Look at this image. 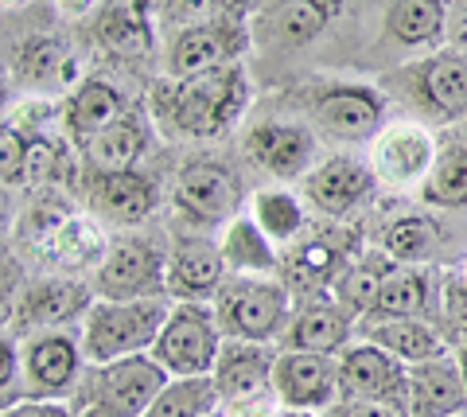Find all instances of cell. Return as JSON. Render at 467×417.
<instances>
[{"instance_id": "f6af8a7d", "label": "cell", "mask_w": 467, "mask_h": 417, "mask_svg": "<svg viewBox=\"0 0 467 417\" xmlns=\"http://www.w3.org/2000/svg\"><path fill=\"white\" fill-rule=\"evenodd\" d=\"M55 5L63 8V12H70V16H82V12H90L98 0H55Z\"/></svg>"}, {"instance_id": "603a6c76", "label": "cell", "mask_w": 467, "mask_h": 417, "mask_svg": "<svg viewBox=\"0 0 467 417\" xmlns=\"http://www.w3.org/2000/svg\"><path fill=\"white\" fill-rule=\"evenodd\" d=\"M109 250L106 235L94 219L86 214H58V219L47 226V238H43V254H51L58 266L82 269L90 262H101Z\"/></svg>"}, {"instance_id": "74e56055", "label": "cell", "mask_w": 467, "mask_h": 417, "mask_svg": "<svg viewBox=\"0 0 467 417\" xmlns=\"http://www.w3.org/2000/svg\"><path fill=\"white\" fill-rule=\"evenodd\" d=\"M63 152H58V145L39 133L36 141H27V161H24V183H32V188H43V183H55L58 176H63Z\"/></svg>"}, {"instance_id": "277c9868", "label": "cell", "mask_w": 467, "mask_h": 417, "mask_svg": "<svg viewBox=\"0 0 467 417\" xmlns=\"http://www.w3.org/2000/svg\"><path fill=\"white\" fill-rule=\"evenodd\" d=\"M211 308L226 339L273 343L285 336V328L292 320V293H288V285L273 277L234 273L230 281H223V289L214 293Z\"/></svg>"}, {"instance_id": "3957f363", "label": "cell", "mask_w": 467, "mask_h": 417, "mask_svg": "<svg viewBox=\"0 0 467 417\" xmlns=\"http://www.w3.org/2000/svg\"><path fill=\"white\" fill-rule=\"evenodd\" d=\"M168 382L171 379L156 367L152 355L86 363L75 394H70V410L78 417H140Z\"/></svg>"}, {"instance_id": "836d02e7", "label": "cell", "mask_w": 467, "mask_h": 417, "mask_svg": "<svg viewBox=\"0 0 467 417\" xmlns=\"http://www.w3.org/2000/svg\"><path fill=\"white\" fill-rule=\"evenodd\" d=\"M16 70L36 86H47V78L75 82V75H78L75 59L63 51V43L58 39H27L24 47L16 51Z\"/></svg>"}, {"instance_id": "9c48e42d", "label": "cell", "mask_w": 467, "mask_h": 417, "mask_svg": "<svg viewBox=\"0 0 467 417\" xmlns=\"http://www.w3.org/2000/svg\"><path fill=\"white\" fill-rule=\"evenodd\" d=\"M273 343H245V339H223V351L214 359L211 382L218 391L223 410H242L254 401L273 398Z\"/></svg>"}, {"instance_id": "c3c4849f", "label": "cell", "mask_w": 467, "mask_h": 417, "mask_svg": "<svg viewBox=\"0 0 467 417\" xmlns=\"http://www.w3.org/2000/svg\"><path fill=\"white\" fill-rule=\"evenodd\" d=\"M276 417H319V413H300V410H281Z\"/></svg>"}, {"instance_id": "d590c367", "label": "cell", "mask_w": 467, "mask_h": 417, "mask_svg": "<svg viewBox=\"0 0 467 417\" xmlns=\"http://www.w3.org/2000/svg\"><path fill=\"white\" fill-rule=\"evenodd\" d=\"M254 223L273 242H288L304 226V203L292 192H257L254 195Z\"/></svg>"}, {"instance_id": "f546056e", "label": "cell", "mask_w": 467, "mask_h": 417, "mask_svg": "<svg viewBox=\"0 0 467 417\" xmlns=\"http://www.w3.org/2000/svg\"><path fill=\"white\" fill-rule=\"evenodd\" d=\"M218 410H223V401H218V391L207 375V379H171L140 417H211Z\"/></svg>"}, {"instance_id": "e575fe53", "label": "cell", "mask_w": 467, "mask_h": 417, "mask_svg": "<svg viewBox=\"0 0 467 417\" xmlns=\"http://www.w3.org/2000/svg\"><path fill=\"white\" fill-rule=\"evenodd\" d=\"M436 250V226L425 214H401L386 226V257L398 266H417Z\"/></svg>"}, {"instance_id": "bcb514c9", "label": "cell", "mask_w": 467, "mask_h": 417, "mask_svg": "<svg viewBox=\"0 0 467 417\" xmlns=\"http://www.w3.org/2000/svg\"><path fill=\"white\" fill-rule=\"evenodd\" d=\"M456 363H460V375H463V386H467V339L456 343Z\"/></svg>"}, {"instance_id": "cb8c5ba5", "label": "cell", "mask_w": 467, "mask_h": 417, "mask_svg": "<svg viewBox=\"0 0 467 417\" xmlns=\"http://www.w3.org/2000/svg\"><path fill=\"white\" fill-rule=\"evenodd\" d=\"M218 246H223L226 269H234V273H245V277H265V273L276 269L273 238L254 219H238V214H234Z\"/></svg>"}, {"instance_id": "44dd1931", "label": "cell", "mask_w": 467, "mask_h": 417, "mask_svg": "<svg viewBox=\"0 0 467 417\" xmlns=\"http://www.w3.org/2000/svg\"><path fill=\"white\" fill-rule=\"evenodd\" d=\"M350 332H355V316L343 312L339 305H308L304 312H296L281 336V348L288 351H316V355H339Z\"/></svg>"}, {"instance_id": "7dc6e473", "label": "cell", "mask_w": 467, "mask_h": 417, "mask_svg": "<svg viewBox=\"0 0 467 417\" xmlns=\"http://www.w3.org/2000/svg\"><path fill=\"white\" fill-rule=\"evenodd\" d=\"M312 5H316L319 12H324V16H327V20L335 16V12H339V0H312Z\"/></svg>"}, {"instance_id": "83f0119b", "label": "cell", "mask_w": 467, "mask_h": 417, "mask_svg": "<svg viewBox=\"0 0 467 417\" xmlns=\"http://www.w3.org/2000/svg\"><path fill=\"white\" fill-rule=\"evenodd\" d=\"M386 266H389V257H362V262H350L339 277L331 281L335 305L343 312H350L355 320H367L378 305V289H382Z\"/></svg>"}, {"instance_id": "d4e9b609", "label": "cell", "mask_w": 467, "mask_h": 417, "mask_svg": "<svg viewBox=\"0 0 467 417\" xmlns=\"http://www.w3.org/2000/svg\"><path fill=\"white\" fill-rule=\"evenodd\" d=\"M420 98L441 118L467 113V63L460 55H436L420 67Z\"/></svg>"}, {"instance_id": "11a10c76", "label": "cell", "mask_w": 467, "mask_h": 417, "mask_svg": "<svg viewBox=\"0 0 467 417\" xmlns=\"http://www.w3.org/2000/svg\"><path fill=\"white\" fill-rule=\"evenodd\" d=\"M460 417H467V413H460Z\"/></svg>"}, {"instance_id": "d6986e66", "label": "cell", "mask_w": 467, "mask_h": 417, "mask_svg": "<svg viewBox=\"0 0 467 417\" xmlns=\"http://www.w3.org/2000/svg\"><path fill=\"white\" fill-rule=\"evenodd\" d=\"M94 305L90 289L82 281H43L32 293L20 300L16 308V332L32 336V332H47V328H67L70 320L86 316V308Z\"/></svg>"}, {"instance_id": "7bdbcfd3", "label": "cell", "mask_w": 467, "mask_h": 417, "mask_svg": "<svg viewBox=\"0 0 467 417\" xmlns=\"http://www.w3.org/2000/svg\"><path fill=\"white\" fill-rule=\"evenodd\" d=\"M0 417H78L70 401H43V398H20L0 410Z\"/></svg>"}, {"instance_id": "4fadbf2b", "label": "cell", "mask_w": 467, "mask_h": 417, "mask_svg": "<svg viewBox=\"0 0 467 417\" xmlns=\"http://www.w3.org/2000/svg\"><path fill=\"white\" fill-rule=\"evenodd\" d=\"M467 413V386L456 355H441L409 367L405 417H460Z\"/></svg>"}, {"instance_id": "f35d334b", "label": "cell", "mask_w": 467, "mask_h": 417, "mask_svg": "<svg viewBox=\"0 0 467 417\" xmlns=\"http://www.w3.org/2000/svg\"><path fill=\"white\" fill-rule=\"evenodd\" d=\"M98 36L117 55H144L149 51V32H144V24L137 16H129V12H113V16H106Z\"/></svg>"}, {"instance_id": "4dcf8cb0", "label": "cell", "mask_w": 467, "mask_h": 417, "mask_svg": "<svg viewBox=\"0 0 467 417\" xmlns=\"http://www.w3.org/2000/svg\"><path fill=\"white\" fill-rule=\"evenodd\" d=\"M144 149V133L137 121L121 118L117 125L101 129L98 137L86 141V161L94 172H129L137 164V156Z\"/></svg>"}, {"instance_id": "8992f818", "label": "cell", "mask_w": 467, "mask_h": 417, "mask_svg": "<svg viewBox=\"0 0 467 417\" xmlns=\"http://www.w3.org/2000/svg\"><path fill=\"white\" fill-rule=\"evenodd\" d=\"M82 370L86 355L78 332H70V328L32 332L20 348V394L43 401H70Z\"/></svg>"}, {"instance_id": "5b68a950", "label": "cell", "mask_w": 467, "mask_h": 417, "mask_svg": "<svg viewBox=\"0 0 467 417\" xmlns=\"http://www.w3.org/2000/svg\"><path fill=\"white\" fill-rule=\"evenodd\" d=\"M223 339L226 336L207 300H175L149 355L168 379H207Z\"/></svg>"}, {"instance_id": "7c38bea8", "label": "cell", "mask_w": 467, "mask_h": 417, "mask_svg": "<svg viewBox=\"0 0 467 417\" xmlns=\"http://www.w3.org/2000/svg\"><path fill=\"white\" fill-rule=\"evenodd\" d=\"M432 161H436V145L429 129L420 125H389L374 137V149H370V168L378 183H386V188L420 183L429 176Z\"/></svg>"}, {"instance_id": "30bf717a", "label": "cell", "mask_w": 467, "mask_h": 417, "mask_svg": "<svg viewBox=\"0 0 467 417\" xmlns=\"http://www.w3.org/2000/svg\"><path fill=\"white\" fill-rule=\"evenodd\" d=\"M273 398H276V406H281V410L324 413L331 401H339V382H335V355L276 348Z\"/></svg>"}, {"instance_id": "f5cc1de1", "label": "cell", "mask_w": 467, "mask_h": 417, "mask_svg": "<svg viewBox=\"0 0 467 417\" xmlns=\"http://www.w3.org/2000/svg\"><path fill=\"white\" fill-rule=\"evenodd\" d=\"M211 417H226V410H218V413H211Z\"/></svg>"}, {"instance_id": "7a4b0ae2", "label": "cell", "mask_w": 467, "mask_h": 417, "mask_svg": "<svg viewBox=\"0 0 467 417\" xmlns=\"http://www.w3.org/2000/svg\"><path fill=\"white\" fill-rule=\"evenodd\" d=\"M171 312L168 297L144 300H94L78 324V343L86 363H117V359L149 355Z\"/></svg>"}, {"instance_id": "db71d44e", "label": "cell", "mask_w": 467, "mask_h": 417, "mask_svg": "<svg viewBox=\"0 0 467 417\" xmlns=\"http://www.w3.org/2000/svg\"><path fill=\"white\" fill-rule=\"evenodd\" d=\"M463 36H467V20H463Z\"/></svg>"}, {"instance_id": "681fc988", "label": "cell", "mask_w": 467, "mask_h": 417, "mask_svg": "<svg viewBox=\"0 0 467 417\" xmlns=\"http://www.w3.org/2000/svg\"><path fill=\"white\" fill-rule=\"evenodd\" d=\"M8 223V203H5V195H0V226Z\"/></svg>"}, {"instance_id": "9f6ffc18", "label": "cell", "mask_w": 467, "mask_h": 417, "mask_svg": "<svg viewBox=\"0 0 467 417\" xmlns=\"http://www.w3.org/2000/svg\"><path fill=\"white\" fill-rule=\"evenodd\" d=\"M463 277H467V273H463Z\"/></svg>"}, {"instance_id": "f907efd6", "label": "cell", "mask_w": 467, "mask_h": 417, "mask_svg": "<svg viewBox=\"0 0 467 417\" xmlns=\"http://www.w3.org/2000/svg\"><path fill=\"white\" fill-rule=\"evenodd\" d=\"M12 5H24V0H0V8H12Z\"/></svg>"}, {"instance_id": "2e32d148", "label": "cell", "mask_w": 467, "mask_h": 417, "mask_svg": "<svg viewBox=\"0 0 467 417\" xmlns=\"http://www.w3.org/2000/svg\"><path fill=\"white\" fill-rule=\"evenodd\" d=\"M312 113L327 133L343 137V141H362V137L382 133L386 106L374 90H367V86H331V90H324L316 98Z\"/></svg>"}, {"instance_id": "52a82bcc", "label": "cell", "mask_w": 467, "mask_h": 417, "mask_svg": "<svg viewBox=\"0 0 467 417\" xmlns=\"http://www.w3.org/2000/svg\"><path fill=\"white\" fill-rule=\"evenodd\" d=\"M335 382H339V398L347 401H374V406H389L405 413L409 401V367L393 359L378 343H347L335 355Z\"/></svg>"}, {"instance_id": "8fae6325", "label": "cell", "mask_w": 467, "mask_h": 417, "mask_svg": "<svg viewBox=\"0 0 467 417\" xmlns=\"http://www.w3.org/2000/svg\"><path fill=\"white\" fill-rule=\"evenodd\" d=\"M378 188V176L370 164L355 156H327L304 176V199L327 219H343L355 207H362Z\"/></svg>"}, {"instance_id": "5bb4252c", "label": "cell", "mask_w": 467, "mask_h": 417, "mask_svg": "<svg viewBox=\"0 0 467 417\" xmlns=\"http://www.w3.org/2000/svg\"><path fill=\"white\" fill-rule=\"evenodd\" d=\"M226 281L223 246L211 238H180L168 257V297L175 300H214Z\"/></svg>"}, {"instance_id": "d6a6232c", "label": "cell", "mask_w": 467, "mask_h": 417, "mask_svg": "<svg viewBox=\"0 0 467 417\" xmlns=\"http://www.w3.org/2000/svg\"><path fill=\"white\" fill-rule=\"evenodd\" d=\"M444 27V0H393L389 36L398 43H429Z\"/></svg>"}, {"instance_id": "1f68e13d", "label": "cell", "mask_w": 467, "mask_h": 417, "mask_svg": "<svg viewBox=\"0 0 467 417\" xmlns=\"http://www.w3.org/2000/svg\"><path fill=\"white\" fill-rule=\"evenodd\" d=\"M347 250L339 242H304V246L288 257V281L292 285H331L347 269Z\"/></svg>"}, {"instance_id": "484cf974", "label": "cell", "mask_w": 467, "mask_h": 417, "mask_svg": "<svg viewBox=\"0 0 467 417\" xmlns=\"http://www.w3.org/2000/svg\"><path fill=\"white\" fill-rule=\"evenodd\" d=\"M121 118H125L121 94H117L113 86H106V82H82L78 94L70 98V106H67V125H70V133L82 137V141L98 137L101 129L117 125Z\"/></svg>"}, {"instance_id": "60d3db41", "label": "cell", "mask_w": 467, "mask_h": 417, "mask_svg": "<svg viewBox=\"0 0 467 417\" xmlns=\"http://www.w3.org/2000/svg\"><path fill=\"white\" fill-rule=\"evenodd\" d=\"M16 391H20V348L0 336V410L20 401Z\"/></svg>"}, {"instance_id": "8d00e7d4", "label": "cell", "mask_w": 467, "mask_h": 417, "mask_svg": "<svg viewBox=\"0 0 467 417\" xmlns=\"http://www.w3.org/2000/svg\"><path fill=\"white\" fill-rule=\"evenodd\" d=\"M273 27H276V36H281V43L300 47V43H308L324 32L327 16L312 5V0H281V5H276V16H273Z\"/></svg>"}, {"instance_id": "b9f144b4", "label": "cell", "mask_w": 467, "mask_h": 417, "mask_svg": "<svg viewBox=\"0 0 467 417\" xmlns=\"http://www.w3.org/2000/svg\"><path fill=\"white\" fill-rule=\"evenodd\" d=\"M444 316L456 332V343L467 339V277H451L444 289Z\"/></svg>"}, {"instance_id": "ab89813d", "label": "cell", "mask_w": 467, "mask_h": 417, "mask_svg": "<svg viewBox=\"0 0 467 417\" xmlns=\"http://www.w3.org/2000/svg\"><path fill=\"white\" fill-rule=\"evenodd\" d=\"M24 161H27V137L16 125H0V183L24 180Z\"/></svg>"}, {"instance_id": "7402d4cb", "label": "cell", "mask_w": 467, "mask_h": 417, "mask_svg": "<svg viewBox=\"0 0 467 417\" xmlns=\"http://www.w3.org/2000/svg\"><path fill=\"white\" fill-rule=\"evenodd\" d=\"M90 203L113 223H137L156 207V188L140 172H98L90 180Z\"/></svg>"}, {"instance_id": "ba28073f", "label": "cell", "mask_w": 467, "mask_h": 417, "mask_svg": "<svg viewBox=\"0 0 467 417\" xmlns=\"http://www.w3.org/2000/svg\"><path fill=\"white\" fill-rule=\"evenodd\" d=\"M94 289L101 300H144L168 297V262L152 242L121 238L106 250L94 273Z\"/></svg>"}, {"instance_id": "6da1fadb", "label": "cell", "mask_w": 467, "mask_h": 417, "mask_svg": "<svg viewBox=\"0 0 467 417\" xmlns=\"http://www.w3.org/2000/svg\"><path fill=\"white\" fill-rule=\"evenodd\" d=\"M245 102H250V86L238 63L211 67L160 86L164 125L183 137H223L242 118Z\"/></svg>"}, {"instance_id": "ffe728a7", "label": "cell", "mask_w": 467, "mask_h": 417, "mask_svg": "<svg viewBox=\"0 0 467 417\" xmlns=\"http://www.w3.org/2000/svg\"><path fill=\"white\" fill-rule=\"evenodd\" d=\"M242 51H245L242 24H195L175 39L171 70L180 78H187V75H199V70H211V67L238 63Z\"/></svg>"}, {"instance_id": "9a60e30c", "label": "cell", "mask_w": 467, "mask_h": 417, "mask_svg": "<svg viewBox=\"0 0 467 417\" xmlns=\"http://www.w3.org/2000/svg\"><path fill=\"white\" fill-rule=\"evenodd\" d=\"M238 176L223 164H192L175 180V199L195 223H226L242 203Z\"/></svg>"}, {"instance_id": "ee69618b", "label": "cell", "mask_w": 467, "mask_h": 417, "mask_svg": "<svg viewBox=\"0 0 467 417\" xmlns=\"http://www.w3.org/2000/svg\"><path fill=\"white\" fill-rule=\"evenodd\" d=\"M319 417H405V413L389 410V406H374V401H347V398H339V401H331Z\"/></svg>"}, {"instance_id": "e0dca14e", "label": "cell", "mask_w": 467, "mask_h": 417, "mask_svg": "<svg viewBox=\"0 0 467 417\" xmlns=\"http://www.w3.org/2000/svg\"><path fill=\"white\" fill-rule=\"evenodd\" d=\"M245 152L281 180H296V176L304 180L316 168L312 164L316 161V137L304 125H288V121L257 125L250 133V141H245Z\"/></svg>"}, {"instance_id": "f1b7e54d", "label": "cell", "mask_w": 467, "mask_h": 417, "mask_svg": "<svg viewBox=\"0 0 467 417\" xmlns=\"http://www.w3.org/2000/svg\"><path fill=\"white\" fill-rule=\"evenodd\" d=\"M420 199L448 211L467 207V145H448L444 152H436L429 176L420 180Z\"/></svg>"}, {"instance_id": "ac0fdd59", "label": "cell", "mask_w": 467, "mask_h": 417, "mask_svg": "<svg viewBox=\"0 0 467 417\" xmlns=\"http://www.w3.org/2000/svg\"><path fill=\"white\" fill-rule=\"evenodd\" d=\"M362 339L378 343V348L389 351L393 359H401L405 367L451 355L448 339L436 332L425 316H367V320H362Z\"/></svg>"}, {"instance_id": "816d5d0a", "label": "cell", "mask_w": 467, "mask_h": 417, "mask_svg": "<svg viewBox=\"0 0 467 417\" xmlns=\"http://www.w3.org/2000/svg\"><path fill=\"white\" fill-rule=\"evenodd\" d=\"M0 109H5V86H0Z\"/></svg>"}, {"instance_id": "4316f807", "label": "cell", "mask_w": 467, "mask_h": 417, "mask_svg": "<svg viewBox=\"0 0 467 417\" xmlns=\"http://www.w3.org/2000/svg\"><path fill=\"white\" fill-rule=\"evenodd\" d=\"M425 308H429V277L417 266H398L389 257L370 316H425Z\"/></svg>"}]
</instances>
